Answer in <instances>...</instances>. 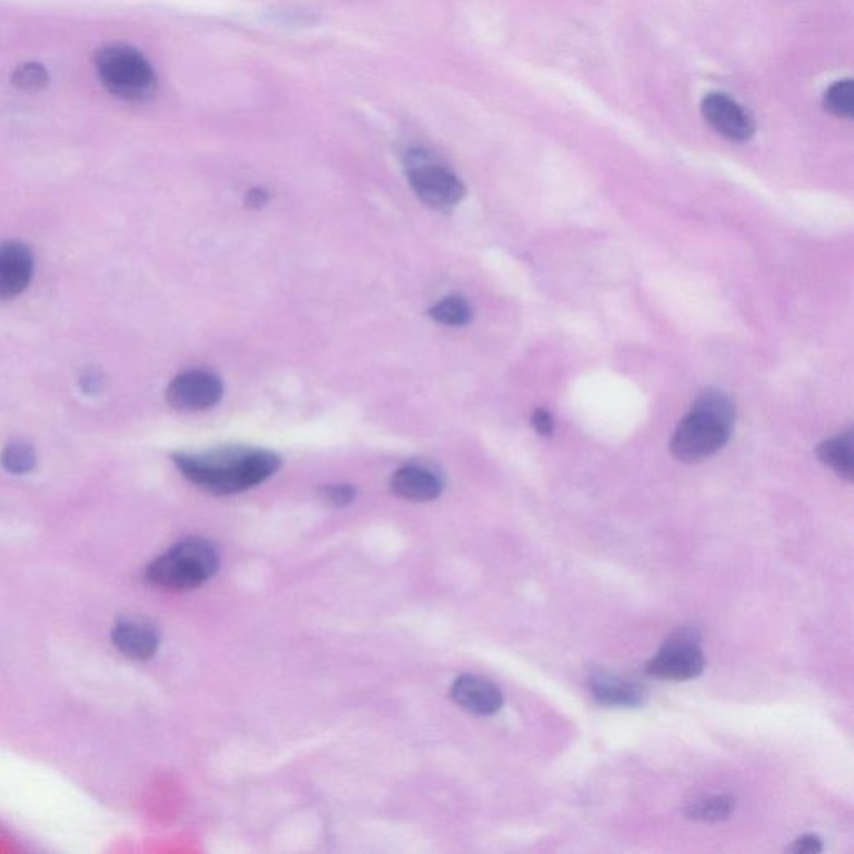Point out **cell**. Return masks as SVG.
<instances>
[{
	"mask_svg": "<svg viewBox=\"0 0 854 854\" xmlns=\"http://www.w3.org/2000/svg\"><path fill=\"white\" fill-rule=\"evenodd\" d=\"M391 490L401 500L430 503L443 493V481L433 471L421 466H404L391 478Z\"/></svg>",
	"mask_w": 854,
	"mask_h": 854,
	"instance_id": "4fadbf2b",
	"label": "cell"
},
{
	"mask_svg": "<svg viewBox=\"0 0 854 854\" xmlns=\"http://www.w3.org/2000/svg\"><path fill=\"white\" fill-rule=\"evenodd\" d=\"M430 315L434 321L453 328H463L473 321V308L470 302L460 295H450L430 309Z\"/></svg>",
	"mask_w": 854,
	"mask_h": 854,
	"instance_id": "2e32d148",
	"label": "cell"
},
{
	"mask_svg": "<svg viewBox=\"0 0 854 854\" xmlns=\"http://www.w3.org/2000/svg\"><path fill=\"white\" fill-rule=\"evenodd\" d=\"M823 851V841L817 834L807 833L794 840V843L787 847L786 853L793 854H816Z\"/></svg>",
	"mask_w": 854,
	"mask_h": 854,
	"instance_id": "44dd1931",
	"label": "cell"
},
{
	"mask_svg": "<svg viewBox=\"0 0 854 854\" xmlns=\"http://www.w3.org/2000/svg\"><path fill=\"white\" fill-rule=\"evenodd\" d=\"M219 553L211 541L188 537L152 561L145 580L168 591H188L202 586L219 570Z\"/></svg>",
	"mask_w": 854,
	"mask_h": 854,
	"instance_id": "3957f363",
	"label": "cell"
},
{
	"mask_svg": "<svg viewBox=\"0 0 854 854\" xmlns=\"http://www.w3.org/2000/svg\"><path fill=\"white\" fill-rule=\"evenodd\" d=\"M12 82L21 91L38 92L48 86L49 74L41 64L29 62V64L19 66L16 69L14 74H12Z\"/></svg>",
	"mask_w": 854,
	"mask_h": 854,
	"instance_id": "d6986e66",
	"label": "cell"
},
{
	"mask_svg": "<svg viewBox=\"0 0 854 854\" xmlns=\"http://www.w3.org/2000/svg\"><path fill=\"white\" fill-rule=\"evenodd\" d=\"M404 168L412 191L424 204L436 211H451L466 195V185L456 172L451 171L428 149L412 148L405 151Z\"/></svg>",
	"mask_w": 854,
	"mask_h": 854,
	"instance_id": "5b68a950",
	"label": "cell"
},
{
	"mask_svg": "<svg viewBox=\"0 0 854 854\" xmlns=\"http://www.w3.org/2000/svg\"><path fill=\"white\" fill-rule=\"evenodd\" d=\"M0 463L9 473L21 476V474H29L36 470L38 456H36L34 448L31 444L24 443V441H14L2 451Z\"/></svg>",
	"mask_w": 854,
	"mask_h": 854,
	"instance_id": "e0dca14e",
	"label": "cell"
},
{
	"mask_svg": "<svg viewBox=\"0 0 854 854\" xmlns=\"http://www.w3.org/2000/svg\"><path fill=\"white\" fill-rule=\"evenodd\" d=\"M736 421L733 399L720 389L701 392L690 414L680 422L671 440L674 460L684 464L701 463L726 446Z\"/></svg>",
	"mask_w": 854,
	"mask_h": 854,
	"instance_id": "7a4b0ae2",
	"label": "cell"
},
{
	"mask_svg": "<svg viewBox=\"0 0 854 854\" xmlns=\"http://www.w3.org/2000/svg\"><path fill=\"white\" fill-rule=\"evenodd\" d=\"M821 463L834 471L837 476L851 483L854 478V433L844 431L837 436L823 441L816 450Z\"/></svg>",
	"mask_w": 854,
	"mask_h": 854,
	"instance_id": "5bb4252c",
	"label": "cell"
},
{
	"mask_svg": "<svg viewBox=\"0 0 854 854\" xmlns=\"http://www.w3.org/2000/svg\"><path fill=\"white\" fill-rule=\"evenodd\" d=\"M172 461L189 483L214 496H231L259 486L274 476L282 464L272 451L239 446L175 453Z\"/></svg>",
	"mask_w": 854,
	"mask_h": 854,
	"instance_id": "6da1fadb",
	"label": "cell"
},
{
	"mask_svg": "<svg viewBox=\"0 0 854 854\" xmlns=\"http://www.w3.org/2000/svg\"><path fill=\"white\" fill-rule=\"evenodd\" d=\"M268 192L262 191V189H252V191H249L245 202H248L249 208L261 209L268 204Z\"/></svg>",
	"mask_w": 854,
	"mask_h": 854,
	"instance_id": "cb8c5ba5",
	"label": "cell"
},
{
	"mask_svg": "<svg viewBox=\"0 0 854 854\" xmlns=\"http://www.w3.org/2000/svg\"><path fill=\"white\" fill-rule=\"evenodd\" d=\"M531 422H533V428L536 430V433L540 434V436H553L554 418L550 411H546V409H537V411H534L533 418H531Z\"/></svg>",
	"mask_w": 854,
	"mask_h": 854,
	"instance_id": "7402d4cb",
	"label": "cell"
},
{
	"mask_svg": "<svg viewBox=\"0 0 854 854\" xmlns=\"http://www.w3.org/2000/svg\"><path fill=\"white\" fill-rule=\"evenodd\" d=\"M701 112L707 124L730 141L746 142L756 132L753 115L730 96L721 92L707 94L701 102Z\"/></svg>",
	"mask_w": 854,
	"mask_h": 854,
	"instance_id": "ba28073f",
	"label": "cell"
},
{
	"mask_svg": "<svg viewBox=\"0 0 854 854\" xmlns=\"http://www.w3.org/2000/svg\"><path fill=\"white\" fill-rule=\"evenodd\" d=\"M824 108L836 118L851 119L854 114V84L851 79L834 82L824 92Z\"/></svg>",
	"mask_w": 854,
	"mask_h": 854,
	"instance_id": "ac0fdd59",
	"label": "cell"
},
{
	"mask_svg": "<svg viewBox=\"0 0 854 854\" xmlns=\"http://www.w3.org/2000/svg\"><path fill=\"white\" fill-rule=\"evenodd\" d=\"M706 666L704 653L691 630L677 631L646 664V673L660 680L690 681Z\"/></svg>",
	"mask_w": 854,
	"mask_h": 854,
	"instance_id": "8992f818",
	"label": "cell"
},
{
	"mask_svg": "<svg viewBox=\"0 0 854 854\" xmlns=\"http://www.w3.org/2000/svg\"><path fill=\"white\" fill-rule=\"evenodd\" d=\"M590 690L594 700L607 707L634 710L643 706L647 700V693L643 686L610 673L593 674L590 680Z\"/></svg>",
	"mask_w": 854,
	"mask_h": 854,
	"instance_id": "7c38bea8",
	"label": "cell"
},
{
	"mask_svg": "<svg viewBox=\"0 0 854 854\" xmlns=\"http://www.w3.org/2000/svg\"><path fill=\"white\" fill-rule=\"evenodd\" d=\"M112 643L124 656L135 661H148L158 653L161 633L148 617L124 616L112 630Z\"/></svg>",
	"mask_w": 854,
	"mask_h": 854,
	"instance_id": "30bf717a",
	"label": "cell"
},
{
	"mask_svg": "<svg viewBox=\"0 0 854 854\" xmlns=\"http://www.w3.org/2000/svg\"><path fill=\"white\" fill-rule=\"evenodd\" d=\"M451 697L458 706L478 716L496 714L504 704L503 691L491 681L474 674L458 677L451 686Z\"/></svg>",
	"mask_w": 854,
	"mask_h": 854,
	"instance_id": "8fae6325",
	"label": "cell"
},
{
	"mask_svg": "<svg viewBox=\"0 0 854 854\" xmlns=\"http://www.w3.org/2000/svg\"><path fill=\"white\" fill-rule=\"evenodd\" d=\"M81 385L82 389L88 392V394L98 392L102 385V375L99 374L98 371H92V369H89V371H86L84 374L81 375Z\"/></svg>",
	"mask_w": 854,
	"mask_h": 854,
	"instance_id": "603a6c76",
	"label": "cell"
},
{
	"mask_svg": "<svg viewBox=\"0 0 854 854\" xmlns=\"http://www.w3.org/2000/svg\"><path fill=\"white\" fill-rule=\"evenodd\" d=\"M224 385L214 372L191 369L172 379L165 399L172 408L182 412L205 411L222 399Z\"/></svg>",
	"mask_w": 854,
	"mask_h": 854,
	"instance_id": "52a82bcc",
	"label": "cell"
},
{
	"mask_svg": "<svg viewBox=\"0 0 854 854\" xmlns=\"http://www.w3.org/2000/svg\"><path fill=\"white\" fill-rule=\"evenodd\" d=\"M34 255L19 241L0 242V301L18 298L31 284Z\"/></svg>",
	"mask_w": 854,
	"mask_h": 854,
	"instance_id": "9c48e42d",
	"label": "cell"
},
{
	"mask_svg": "<svg viewBox=\"0 0 854 854\" xmlns=\"http://www.w3.org/2000/svg\"><path fill=\"white\" fill-rule=\"evenodd\" d=\"M104 88L125 102H148L158 91V76L142 52L131 46H106L96 56Z\"/></svg>",
	"mask_w": 854,
	"mask_h": 854,
	"instance_id": "277c9868",
	"label": "cell"
},
{
	"mask_svg": "<svg viewBox=\"0 0 854 854\" xmlns=\"http://www.w3.org/2000/svg\"><path fill=\"white\" fill-rule=\"evenodd\" d=\"M318 494L322 503L329 506L345 508L354 503L358 490L351 484H331V486L319 488Z\"/></svg>",
	"mask_w": 854,
	"mask_h": 854,
	"instance_id": "ffe728a7",
	"label": "cell"
},
{
	"mask_svg": "<svg viewBox=\"0 0 854 854\" xmlns=\"http://www.w3.org/2000/svg\"><path fill=\"white\" fill-rule=\"evenodd\" d=\"M734 810H736V797L731 794H710V796L691 801L684 813L690 820L720 823V821L730 820Z\"/></svg>",
	"mask_w": 854,
	"mask_h": 854,
	"instance_id": "9a60e30c",
	"label": "cell"
}]
</instances>
